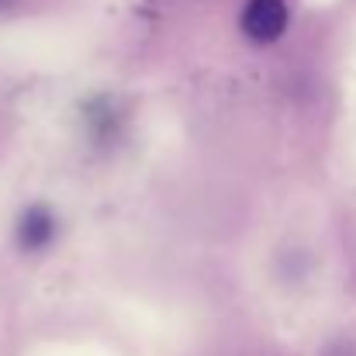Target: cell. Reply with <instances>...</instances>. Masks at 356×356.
<instances>
[{"instance_id":"obj_1","label":"cell","mask_w":356,"mask_h":356,"mask_svg":"<svg viewBox=\"0 0 356 356\" xmlns=\"http://www.w3.org/2000/svg\"><path fill=\"white\" fill-rule=\"evenodd\" d=\"M287 31V3L284 0H249L242 7V35L256 45H270Z\"/></svg>"},{"instance_id":"obj_2","label":"cell","mask_w":356,"mask_h":356,"mask_svg":"<svg viewBox=\"0 0 356 356\" xmlns=\"http://www.w3.org/2000/svg\"><path fill=\"white\" fill-rule=\"evenodd\" d=\"M17 245L24 249V252H42V249H49V242L56 236V218H52V211L49 208H42V204H31V208H24V215L17 218Z\"/></svg>"},{"instance_id":"obj_3","label":"cell","mask_w":356,"mask_h":356,"mask_svg":"<svg viewBox=\"0 0 356 356\" xmlns=\"http://www.w3.org/2000/svg\"><path fill=\"white\" fill-rule=\"evenodd\" d=\"M3 3H7V0H0V7H3Z\"/></svg>"}]
</instances>
